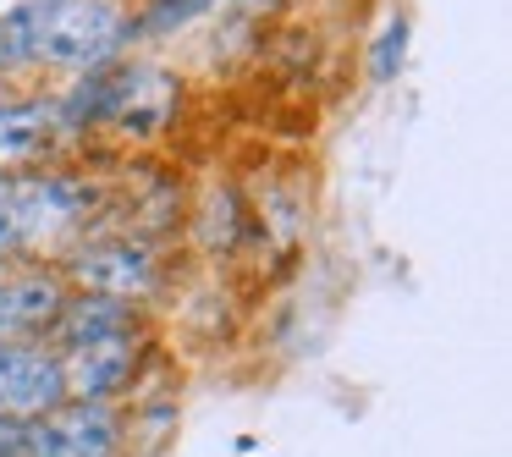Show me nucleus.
<instances>
[{"label":"nucleus","mask_w":512,"mask_h":457,"mask_svg":"<svg viewBox=\"0 0 512 457\" xmlns=\"http://www.w3.org/2000/svg\"><path fill=\"white\" fill-rule=\"evenodd\" d=\"M133 39L122 0H12L0 12V78L61 72L89 78Z\"/></svg>","instance_id":"nucleus-1"},{"label":"nucleus","mask_w":512,"mask_h":457,"mask_svg":"<svg viewBox=\"0 0 512 457\" xmlns=\"http://www.w3.org/2000/svg\"><path fill=\"white\" fill-rule=\"evenodd\" d=\"M12 188V221H17V259H45L78 243L89 226L94 188L67 171H17L6 177Z\"/></svg>","instance_id":"nucleus-2"},{"label":"nucleus","mask_w":512,"mask_h":457,"mask_svg":"<svg viewBox=\"0 0 512 457\" xmlns=\"http://www.w3.org/2000/svg\"><path fill=\"white\" fill-rule=\"evenodd\" d=\"M61 276H67L72 292H94V298H116L138 309L160 287V259L138 237H94V243L72 248Z\"/></svg>","instance_id":"nucleus-3"},{"label":"nucleus","mask_w":512,"mask_h":457,"mask_svg":"<svg viewBox=\"0 0 512 457\" xmlns=\"http://www.w3.org/2000/svg\"><path fill=\"white\" fill-rule=\"evenodd\" d=\"M122 446V419L111 402H61L56 413L17 430V457H111Z\"/></svg>","instance_id":"nucleus-4"},{"label":"nucleus","mask_w":512,"mask_h":457,"mask_svg":"<svg viewBox=\"0 0 512 457\" xmlns=\"http://www.w3.org/2000/svg\"><path fill=\"white\" fill-rule=\"evenodd\" d=\"M67 402L56 347L39 342H0V424H34Z\"/></svg>","instance_id":"nucleus-5"},{"label":"nucleus","mask_w":512,"mask_h":457,"mask_svg":"<svg viewBox=\"0 0 512 457\" xmlns=\"http://www.w3.org/2000/svg\"><path fill=\"white\" fill-rule=\"evenodd\" d=\"M67 292H72L67 276L50 265H0V342L50 336Z\"/></svg>","instance_id":"nucleus-6"},{"label":"nucleus","mask_w":512,"mask_h":457,"mask_svg":"<svg viewBox=\"0 0 512 457\" xmlns=\"http://www.w3.org/2000/svg\"><path fill=\"white\" fill-rule=\"evenodd\" d=\"M56 358H61V380H67V402H111L138 369V331L100 336V342L67 347Z\"/></svg>","instance_id":"nucleus-7"},{"label":"nucleus","mask_w":512,"mask_h":457,"mask_svg":"<svg viewBox=\"0 0 512 457\" xmlns=\"http://www.w3.org/2000/svg\"><path fill=\"white\" fill-rule=\"evenodd\" d=\"M56 138H61V105L34 100V94H6L0 100V177L45 166Z\"/></svg>","instance_id":"nucleus-8"},{"label":"nucleus","mask_w":512,"mask_h":457,"mask_svg":"<svg viewBox=\"0 0 512 457\" xmlns=\"http://www.w3.org/2000/svg\"><path fill=\"white\" fill-rule=\"evenodd\" d=\"M138 331V309L133 303H116V298H94V292H67L56 325H50V342H61L56 353L83 342H100V336H122Z\"/></svg>","instance_id":"nucleus-9"},{"label":"nucleus","mask_w":512,"mask_h":457,"mask_svg":"<svg viewBox=\"0 0 512 457\" xmlns=\"http://www.w3.org/2000/svg\"><path fill=\"white\" fill-rule=\"evenodd\" d=\"M402 45H408V34H402V17H397V23L380 28V45H375V78H380V83H386L391 72L402 67Z\"/></svg>","instance_id":"nucleus-10"}]
</instances>
